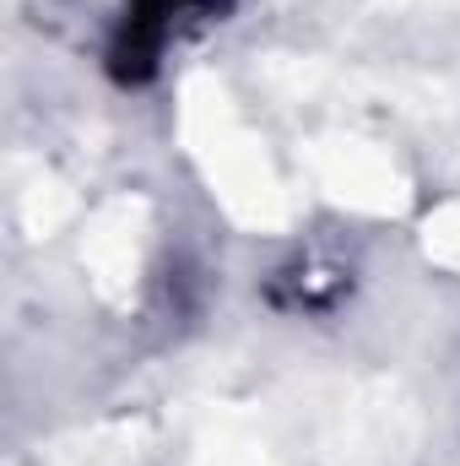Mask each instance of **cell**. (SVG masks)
Here are the masks:
<instances>
[{"label":"cell","instance_id":"1","mask_svg":"<svg viewBox=\"0 0 460 466\" xmlns=\"http://www.w3.org/2000/svg\"><path fill=\"white\" fill-rule=\"evenodd\" d=\"M228 5L233 0H125L109 38V76L119 87H146L163 71L168 49L223 22Z\"/></svg>","mask_w":460,"mask_h":466}]
</instances>
